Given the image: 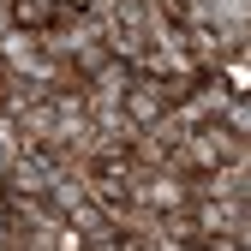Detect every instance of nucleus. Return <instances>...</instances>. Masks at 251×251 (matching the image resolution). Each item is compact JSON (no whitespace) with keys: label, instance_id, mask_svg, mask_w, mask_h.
I'll return each instance as SVG.
<instances>
[{"label":"nucleus","instance_id":"obj_1","mask_svg":"<svg viewBox=\"0 0 251 251\" xmlns=\"http://www.w3.org/2000/svg\"><path fill=\"white\" fill-rule=\"evenodd\" d=\"M132 203L150 209V215H174V209H192V185H185L179 174H138Z\"/></svg>","mask_w":251,"mask_h":251},{"label":"nucleus","instance_id":"obj_2","mask_svg":"<svg viewBox=\"0 0 251 251\" xmlns=\"http://www.w3.org/2000/svg\"><path fill=\"white\" fill-rule=\"evenodd\" d=\"M120 108H126V120H132L138 132H150L155 120L174 114V96H168V84H155V78H138V72H132V90H126Z\"/></svg>","mask_w":251,"mask_h":251},{"label":"nucleus","instance_id":"obj_3","mask_svg":"<svg viewBox=\"0 0 251 251\" xmlns=\"http://www.w3.org/2000/svg\"><path fill=\"white\" fill-rule=\"evenodd\" d=\"M54 18H60V0H12V30H30V36H42Z\"/></svg>","mask_w":251,"mask_h":251},{"label":"nucleus","instance_id":"obj_4","mask_svg":"<svg viewBox=\"0 0 251 251\" xmlns=\"http://www.w3.org/2000/svg\"><path fill=\"white\" fill-rule=\"evenodd\" d=\"M0 239H6V198H0Z\"/></svg>","mask_w":251,"mask_h":251}]
</instances>
